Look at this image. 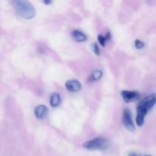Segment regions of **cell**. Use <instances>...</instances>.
<instances>
[{
	"label": "cell",
	"instance_id": "cell-1",
	"mask_svg": "<svg viewBox=\"0 0 156 156\" xmlns=\"http://www.w3.org/2000/svg\"><path fill=\"white\" fill-rule=\"evenodd\" d=\"M155 103V94H152L151 95L147 96L137 106L136 111V121L137 125L139 126H142L144 124L145 117L147 113L153 108Z\"/></svg>",
	"mask_w": 156,
	"mask_h": 156
},
{
	"label": "cell",
	"instance_id": "cell-2",
	"mask_svg": "<svg viewBox=\"0 0 156 156\" xmlns=\"http://www.w3.org/2000/svg\"><path fill=\"white\" fill-rule=\"evenodd\" d=\"M13 5L17 15L24 19L31 20L36 15V10L30 2L16 0L13 2Z\"/></svg>",
	"mask_w": 156,
	"mask_h": 156
},
{
	"label": "cell",
	"instance_id": "cell-3",
	"mask_svg": "<svg viewBox=\"0 0 156 156\" xmlns=\"http://www.w3.org/2000/svg\"><path fill=\"white\" fill-rule=\"evenodd\" d=\"M109 140L104 137H98L89 141L85 142L83 144V147L88 150H105L110 147Z\"/></svg>",
	"mask_w": 156,
	"mask_h": 156
},
{
	"label": "cell",
	"instance_id": "cell-4",
	"mask_svg": "<svg viewBox=\"0 0 156 156\" xmlns=\"http://www.w3.org/2000/svg\"><path fill=\"white\" fill-rule=\"evenodd\" d=\"M123 123L125 127L129 129V131H133L134 129H135V126H134V123L133 122L131 111L128 108H126L123 111Z\"/></svg>",
	"mask_w": 156,
	"mask_h": 156
},
{
	"label": "cell",
	"instance_id": "cell-5",
	"mask_svg": "<svg viewBox=\"0 0 156 156\" xmlns=\"http://www.w3.org/2000/svg\"><path fill=\"white\" fill-rule=\"evenodd\" d=\"M121 95L124 101L126 102V103L135 101L138 100L140 98V94L136 91H126V90H123V91H121Z\"/></svg>",
	"mask_w": 156,
	"mask_h": 156
},
{
	"label": "cell",
	"instance_id": "cell-6",
	"mask_svg": "<svg viewBox=\"0 0 156 156\" xmlns=\"http://www.w3.org/2000/svg\"><path fill=\"white\" fill-rule=\"evenodd\" d=\"M66 88L68 91H73V92H77L79 91L82 88V85L78 80L72 79L66 82Z\"/></svg>",
	"mask_w": 156,
	"mask_h": 156
},
{
	"label": "cell",
	"instance_id": "cell-7",
	"mask_svg": "<svg viewBox=\"0 0 156 156\" xmlns=\"http://www.w3.org/2000/svg\"><path fill=\"white\" fill-rule=\"evenodd\" d=\"M47 111H48V109H47V107L45 105H38L34 109V114L36 115V117L39 119L44 118L46 117L47 114Z\"/></svg>",
	"mask_w": 156,
	"mask_h": 156
},
{
	"label": "cell",
	"instance_id": "cell-8",
	"mask_svg": "<svg viewBox=\"0 0 156 156\" xmlns=\"http://www.w3.org/2000/svg\"><path fill=\"white\" fill-rule=\"evenodd\" d=\"M72 37L77 42H84L87 40L86 35L79 30H74L72 32Z\"/></svg>",
	"mask_w": 156,
	"mask_h": 156
},
{
	"label": "cell",
	"instance_id": "cell-9",
	"mask_svg": "<svg viewBox=\"0 0 156 156\" xmlns=\"http://www.w3.org/2000/svg\"><path fill=\"white\" fill-rule=\"evenodd\" d=\"M61 102V98L60 94L57 92H53V94L50 95V105L53 108H56L59 105Z\"/></svg>",
	"mask_w": 156,
	"mask_h": 156
},
{
	"label": "cell",
	"instance_id": "cell-10",
	"mask_svg": "<svg viewBox=\"0 0 156 156\" xmlns=\"http://www.w3.org/2000/svg\"><path fill=\"white\" fill-rule=\"evenodd\" d=\"M111 33L110 32H108V34H107L105 36H104V35H98V40L99 43L101 44V45L103 46V47H105V44H106V41H108V40L111 39Z\"/></svg>",
	"mask_w": 156,
	"mask_h": 156
},
{
	"label": "cell",
	"instance_id": "cell-11",
	"mask_svg": "<svg viewBox=\"0 0 156 156\" xmlns=\"http://www.w3.org/2000/svg\"><path fill=\"white\" fill-rule=\"evenodd\" d=\"M102 76H103V72L101 70L97 69L91 73V76H90V79L92 81H98L102 77Z\"/></svg>",
	"mask_w": 156,
	"mask_h": 156
},
{
	"label": "cell",
	"instance_id": "cell-12",
	"mask_svg": "<svg viewBox=\"0 0 156 156\" xmlns=\"http://www.w3.org/2000/svg\"><path fill=\"white\" fill-rule=\"evenodd\" d=\"M91 49H92L93 52H94L97 56H99V55H100V49H99L98 46V44H96V43H93V44H91Z\"/></svg>",
	"mask_w": 156,
	"mask_h": 156
},
{
	"label": "cell",
	"instance_id": "cell-13",
	"mask_svg": "<svg viewBox=\"0 0 156 156\" xmlns=\"http://www.w3.org/2000/svg\"><path fill=\"white\" fill-rule=\"evenodd\" d=\"M144 43L140 41V40L137 39L135 41V47L136 49H143L144 47Z\"/></svg>",
	"mask_w": 156,
	"mask_h": 156
},
{
	"label": "cell",
	"instance_id": "cell-14",
	"mask_svg": "<svg viewBox=\"0 0 156 156\" xmlns=\"http://www.w3.org/2000/svg\"><path fill=\"white\" fill-rule=\"evenodd\" d=\"M129 156H138V155H136V153H133V152H132V153L129 154Z\"/></svg>",
	"mask_w": 156,
	"mask_h": 156
},
{
	"label": "cell",
	"instance_id": "cell-15",
	"mask_svg": "<svg viewBox=\"0 0 156 156\" xmlns=\"http://www.w3.org/2000/svg\"><path fill=\"white\" fill-rule=\"evenodd\" d=\"M44 2L45 3V4L48 5V4H50V3H51V2H50V1H44Z\"/></svg>",
	"mask_w": 156,
	"mask_h": 156
},
{
	"label": "cell",
	"instance_id": "cell-16",
	"mask_svg": "<svg viewBox=\"0 0 156 156\" xmlns=\"http://www.w3.org/2000/svg\"><path fill=\"white\" fill-rule=\"evenodd\" d=\"M146 156H149V155H146Z\"/></svg>",
	"mask_w": 156,
	"mask_h": 156
}]
</instances>
